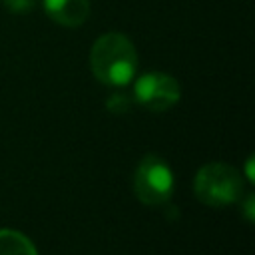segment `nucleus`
<instances>
[{
  "label": "nucleus",
  "instance_id": "nucleus-1",
  "mask_svg": "<svg viewBox=\"0 0 255 255\" xmlns=\"http://www.w3.org/2000/svg\"><path fill=\"white\" fill-rule=\"evenodd\" d=\"M90 68L96 80L120 88L133 80L137 70V52L131 40L120 32L102 34L90 50Z\"/></svg>",
  "mask_w": 255,
  "mask_h": 255
},
{
  "label": "nucleus",
  "instance_id": "nucleus-2",
  "mask_svg": "<svg viewBox=\"0 0 255 255\" xmlns=\"http://www.w3.org/2000/svg\"><path fill=\"white\" fill-rule=\"evenodd\" d=\"M195 197L207 207H225L243 197V177L227 163H207L203 165L193 181Z\"/></svg>",
  "mask_w": 255,
  "mask_h": 255
},
{
  "label": "nucleus",
  "instance_id": "nucleus-3",
  "mask_svg": "<svg viewBox=\"0 0 255 255\" xmlns=\"http://www.w3.org/2000/svg\"><path fill=\"white\" fill-rule=\"evenodd\" d=\"M133 191L149 207L163 205L173 193L171 167L159 155H145L133 173Z\"/></svg>",
  "mask_w": 255,
  "mask_h": 255
},
{
  "label": "nucleus",
  "instance_id": "nucleus-4",
  "mask_svg": "<svg viewBox=\"0 0 255 255\" xmlns=\"http://www.w3.org/2000/svg\"><path fill=\"white\" fill-rule=\"evenodd\" d=\"M181 90L173 76L163 72H147L133 86V100L151 112H165L179 102Z\"/></svg>",
  "mask_w": 255,
  "mask_h": 255
},
{
  "label": "nucleus",
  "instance_id": "nucleus-5",
  "mask_svg": "<svg viewBox=\"0 0 255 255\" xmlns=\"http://www.w3.org/2000/svg\"><path fill=\"white\" fill-rule=\"evenodd\" d=\"M44 12L60 26L78 28L90 16V0H44Z\"/></svg>",
  "mask_w": 255,
  "mask_h": 255
},
{
  "label": "nucleus",
  "instance_id": "nucleus-6",
  "mask_svg": "<svg viewBox=\"0 0 255 255\" xmlns=\"http://www.w3.org/2000/svg\"><path fill=\"white\" fill-rule=\"evenodd\" d=\"M0 255H38V253L26 235L14 229H0Z\"/></svg>",
  "mask_w": 255,
  "mask_h": 255
},
{
  "label": "nucleus",
  "instance_id": "nucleus-7",
  "mask_svg": "<svg viewBox=\"0 0 255 255\" xmlns=\"http://www.w3.org/2000/svg\"><path fill=\"white\" fill-rule=\"evenodd\" d=\"M36 0H2L4 8L12 14H28L34 8Z\"/></svg>",
  "mask_w": 255,
  "mask_h": 255
},
{
  "label": "nucleus",
  "instance_id": "nucleus-8",
  "mask_svg": "<svg viewBox=\"0 0 255 255\" xmlns=\"http://www.w3.org/2000/svg\"><path fill=\"white\" fill-rule=\"evenodd\" d=\"M108 106H110L112 112H126L129 108V100L124 94H116V96H112L108 100Z\"/></svg>",
  "mask_w": 255,
  "mask_h": 255
}]
</instances>
